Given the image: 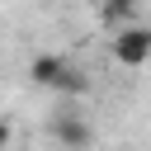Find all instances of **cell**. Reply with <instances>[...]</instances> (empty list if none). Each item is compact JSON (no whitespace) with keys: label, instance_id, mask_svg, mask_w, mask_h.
Wrapping results in <instances>:
<instances>
[{"label":"cell","instance_id":"cell-3","mask_svg":"<svg viewBox=\"0 0 151 151\" xmlns=\"http://www.w3.org/2000/svg\"><path fill=\"white\" fill-rule=\"evenodd\" d=\"M52 132H57L61 146H90V123H85V118H71V113H66V118H57Z\"/></svg>","mask_w":151,"mask_h":151},{"label":"cell","instance_id":"cell-4","mask_svg":"<svg viewBox=\"0 0 151 151\" xmlns=\"http://www.w3.org/2000/svg\"><path fill=\"white\" fill-rule=\"evenodd\" d=\"M127 14H132V0H104V5H99V19L113 24V28H123Z\"/></svg>","mask_w":151,"mask_h":151},{"label":"cell","instance_id":"cell-2","mask_svg":"<svg viewBox=\"0 0 151 151\" xmlns=\"http://www.w3.org/2000/svg\"><path fill=\"white\" fill-rule=\"evenodd\" d=\"M109 52H113V61L127 66V71L146 66V61H151V28H146V24H123V28H113Z\"/></svg>","mask_w":151,"mask_h":151},{"label":"cell","instance_id":"cell-1","mask_svg":"<svg viewBox=\"0 0 151 151\" xmlns=\"http://www.w3.org/2000/svg\"><path fill=\"white\" fill-rule=\"evenodd\" d=\"M33 80H38V85H47V90H61V94H80V90L90 85L80 66H71L66 57H52V52L33 57Z\"/></svg>","mask_w":151,"mask_h":151}]
</instances>
